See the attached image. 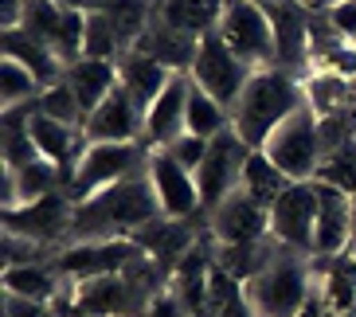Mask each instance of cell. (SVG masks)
Segmentation results:
<instances>
[{"label": "cell", "instance_id": "obj_1", "mask_svg": "<svg viewBox=\"0 0 356 317\" xmlns=\"http://www.w3.org/2000/svg\"><path fill=\"white\" fill-rule=\"evenodd\" d=\"M161 200L153 192L149 172L118 180L110 188L95 192L90 200L74 204V243H102V239H134L145 223L161 220Z\"/></svg>", "mask_w": 356, "mask_h": 317}, {"label": "cell", "instance_id": "obj_2", "mask_svg": "<svg viewBox=\"0 0 356 317\" xmlns=\"http://www.w3.org/2000/svg\"><path fill=\"white\" fill-rule=\"evenodd\" d=\"M298 106H305L302 79L282 71V67H262V71L251 74L239 102L231 106V129L251 149H262Z\"/></svg>", "mask_w": 356, "mask_h": 317}, {"label": "cell", "instance_id": "obj_3", "mask_svg": "<svg viewBox=\"0 0 356 317\" xmlns=\"http://www.w3.org/2000/svg\"><path fill=\"white\" fill-rule=\"evenodd\" d=\"M309 259L278 247V254H274L270 263L262 266L251 282H243V294H247L251 314L254 317H298L302 314V306L317 290Z\"/></svg>", "mask_w": 356, "mask_h": 317}, {"label": "cell", "instance_id": "obj_4", "mask_svg": "<svg viewBox=\"0 0 356 317\" xmlns=\"http://www.w3.org/2000/svg\"><path fill=\"white\" fill-rule=\"evenodd\" d=\"M262 153L293 180V184H305L314 180L317 169H321V157H325V145H321V122H317L314 106L305 102L298 106L282 126L270 133V141L262 145Z\"/></svg>", "mask_w": 356, "mask_h": 317}, {"label": "cell", "instance_id": "obj_5", "mask_svg": "<svg viewBox=\"0 0 356 317\" xmlns=\"http://www.w3.org/2000/svg\"><path fill=\"white\" fill-rule=\"evenodd\" d=\"M216 35H220L247 67H254V71L278 67L270 16H266V8H259L254 0H223V16H220V24H216Z\"/></svg>", "mask_w": 356, "mask_h": 317}, {"label": "cell", "instance_id": "obj_6", "mask_svg": "<svg viewBox=\"0 0 356 317\" xmlns=\"http://www.w3.org/2000/svg\"><path fill=\"white\" fill-rule=\"evenodd\" d=\"M149 153L141 141H122V145H86L83 157L74 161L71 169V184H67V196L74 204L90 200L95 192L110 188L118 180L134 177V165H145Z\"/></svg>", "mask_w": 356, "mask_h": 317}, {"label": "cell", "instance_id": "obj_7", "mask_svg": "<svg viewBox=\"0 0 356 317\" xmlns=\"http://www.w3.org/2000/svg\"><path fill=\"white\" fill-rule=\"evenodd\" d=\"M254 149L235 133V129H223L208 141V157L196 169V188H200V204H204V216H208L216 204H223L231 192H239L243 184V169L251 161Z\"/></svg>", "mask_w": 356, "mask_h": 317}, {"label": "cell", "instance_id": "obj_8", "mask_svg": "<svg viewBox=\"0 0 356 317\" xmlns=\"http://www.w3.org/2000/svg\"><path fill=\"white\" fill-rule=\"evenodd\" d=\"M251 74H254V67H247L220 35L208 32L204 40H200V55H196V67H192L188 79L231 114V106L239 102V95L247 90Z\"/></svg>", "mask_w": 356, "mask_h": 317}, {"label": "cell", "instance_id": "obj_9", "mask_svg": "<svg viewBox=\"0 0 356 317\" xmlns=\"http://www.w3.org/2000/svg\"><path fill=\"white\" fill-rule=\"evenodd\" d=\"M4 231L59 251V243L74 235V200L67 192H51V196H40L32 204L8 208L4 211Z\"/></svg>", "mask_w": 356, "mask_h": 317}, {"label": "cell", "instance_id": "obj_10", "mask_svg": "<svg viewBox=\"0 0 356 317\" xmlns=\"http://www.w3.org/2000/svg\"><path fill=\"white\" fill-rule=\"evenodd\" d=\"M270 239L293 254H314L317 239V188L314 180L305 184H290L270 208Z\"/></svg>", "mask_w": 356, "mask_h": 317}, {"label": "cell", "instance_id": "obj_11", "mask_svg": "<svg viewBox=\"0 0 356 317\" xmlns=\"http://www.w3.org/2000/svg\"><path fill=\"white\" fill-rule=\"evenodd\" d=\"M141 247L134 239H102V243H71L51 259L63 282H90V278L122 275L134 259H141Z\"/></svg>", "mask_w": 356, "mask_h": 317}, {"label": "cell", "instance_id": "obj_12", "mask_svg": "<svg viewBox=\"0 0 356 317\" xmlns=\"http://www.w3.org/2000/svg\"><path fill=\"white\" fill-rule=\"evenodd\" d=\"M24 32H32L40 43H47L67 67L83 59V35H86V16L67 12L55 0H28L24 4Z\"/></svg>", "mask_w": 356, "mask_h": 317}, {"label": "cell", "instance_id": "obj_13", "mask_svg": "<svg viewBox=\"0 0 356 317\" xmlns=\"http://www.w3.org/2000/svg\"><path fill=\"white\" fill-rule=\"evenodd\" d=\"M208 220V235L223 247H239V243H262L270 239V211L254 204L247 192H231L223 204L204 216Z\"/></svg>", "mask_w": 356, "mask_h": 317}, {"label": "cell", "instance_id": "obj_14", "mask_svg": "<svg viewBox=\"0 0 356 317\" xmlns=\"http://www.w3.org/2000/svg\"><path fill=\"white\" fill-rule=\"evenodd\" d=\"M145 172H149V180H153V192H157L161 211H165V216H172V220L204 216L200 188H196V172H188L184 165H177L165 149H153V153H149Z\"/></svg>", "mask_w": 356, "mask_h": 317}, {"label": "cell", "instance_id": "obj_15", "mask_svg": "<svg viewBox=\"0 0 356 317\" xmlns=\"http://www.w3.org/2000/svg\"><path fill=\"white\" fill-rule=\"evenodd\" d=\"M145 133V110L134 102L126 86L118 83L114 95L98 106L95 114L83 122V138L90 145H122V141H141Z\"/></svg>", "mask_w": 356, "mask_h": 317}, {"label": "cell", "instance_id": "obj_16", "mask_svg": "<svg viewBox=\"0 0 356 317\" xmlns=\"http://www.w3.org/2000/svg\"><path fill=\"white\" fill-rule=\"evenodd\" d=\"M317 188V239H314V254H337L353 251V196L337 184L314 180Z\"/></svg>", "mask_w": 356, "mask_h": 317}, {"label": "cell", "instance_id": "obj_17", "mask_svg": "<svg viewBox=\"0 0 356 317\" xmlns=\"http://www.w3.org/2000/svg\"><path fill=\"white\" fill-rule=\"evenodd\" d=\"M188 90H192L188 74H172V79H168V86L161 90V98L145 110V133H141L145 153H153V149H168L172 141L180 138V133H184Z\"/></svg>", "mask_w": 356, "mask_h": 317}, {"label": "cell", "instance_id": "obj_18", "mask_svg": "<svg viewBox=\"0 0 356 317\" xmlns=\"http://www.w3.org/2000/svg\"><path fill=\"white\" fill-rule=\"evenodd\" d=\"M274 28V55L278 67L290 74H302L305 59H309V12L298 0H278L266 8Z\"/></svg>", "mask_w": 356, "mask_h": 317}, {"label": "cell", "instance_id": "obj_19", "mask_svg": "<svg viewBox=\"0 0 356 317\" xmlns=\"http://www.w3.org/2000/svg\"><path fill=\"white\" fill-rule=\"evenodd\" d=\"M134 243L168 270L172 278V266L200 243V231L192 227V220H172V216H161V220L145 223L141 231H134Z\"/></svg>", "mask_w": 356, "mask_h": 317}, {"label": "cell", "instance_id": "obj_20", "mask_svg": "<svg viewBox=\"0 0 356 317\" xmlns=\"http://www.w3.org/2000/svg\"><path fill=\"white\" fill-rule=\"evenodd\" d=\"M137 51H145L149 59H157L168 74H192L196 55H200V40L188 32L168 28L165 20H157V12H153V24H149V32L137 40Z\"/></svg>", "mask_w": 356, "mask_h": 317}, {"label": "cell", "instance_id": "obj_21", "mask_svg": "<svg viewBox=\"0 0 356 317\" xmlns=\"http://www.w3.org/2000/svg\"><path fill=\"white\" fill-rule=\"evenodd\" d=\"M0 51H4V59H16L20 67H28V71L40 79L43 90L55 86V83H63L67 63L47 47V43L35 40L32 32H24V28H8V32L0 35Z\"/></svg>", "mask_w": 356, "mask_h": 317}, {"label": "cell", "instance_id": "obj_22", "mask_svg": "<svg viewBox=\"0 0 356 317\" xmlns=\"http://www.w3.org/2000/svg\"><path fill=\"white\" fill-rule=\"evenodd\" d=\"M63 83L71 86V95H74V102H79V110H83V122H86V117L95 114L106 98L114 95V86H118V63L79 59V63L67 67Z\"/></svg>", "mask_w": 356, "mask_h": 317}, {"label": "cell", "instance_id": "obj_23", "mask_svg": "<svg viewBox=\"0 0 356 317\" xmlns=\"http://www.w3.org/2000/svg\"><path fill=\"white\" fill-rule=\"evenodd\" d=\"M168 79H172V74H168L157 59H149L145 51H137V47H129V51L118 59V83L134 95V102L141 106V110H149V106L157 102L161 90L168 86Z\"/></svg>", "mask_w": 356, "mask_h": 317}, {"label": "cell", "instance_id": "obj_24", "mask_svg": "<svg viewBox=\"0 0 356 317\" xmlns=\"http://www.w3.org/2000/svg\"><path fill=\"white\" fill-rule=\"evenodd\" d=\"M220 16H223V0H157V20H165L177 32L196 35V40L216 32Z\"/></svg>", "mask_w": 356, "mask_h": 317}, {"label": "cell", "instance_id": "obj_25", "mask_svg": "<svg viewBox=\"0 0 356 317\" xmlns=\"http://www.w3.org/2000/svg\"><path fill=\"white\" fill-rule=\"evenodd\" d=\"M290 184H293V180L286 177V172L278 169V165H274L262 149H254L251 161H247V169H243V184H239V188L247 192L254 204H262V208L270 211L274 204H278V196H282Z\"/></svg>", "mask_w": 356, "mask_h": 317}, {"label": "cell", "instance_id": "obj_26", "mask_svg": "<svg viewBox=\"0 0 356 317\" xmlns=\"http://www.w3.org/2000/svg\"><path fill=\"white\" fill-rule=\"evenodd\" d=\"M153 12H157V0H110L102 8V16L110 20L118 43H122V51H129V47H137V40L149 32Z\"/></svg>", "mask_w": 356, "mask_h": 317}, {"label": "cell", "instance_id": "obj_27", "mask_svg": "<svg viewBox=\"0 0 356 317\" xmlns=\"http://www.w3.org/2000/svg\"><path fill=\"white\" fill-rule=\"evenodd\" d=\"M63 278L51 263H32V266H8L4 270V294H24L35 302H51L63 290Z\"/></svg>", "mask_w": 356, "mask_h": 317}, {"label": "cell", "instance_id": "obj_28", "mask_svg": "<svg viewBox=\"0 0 356 317\" xmlns=\"http://www.w3.org/2000/svg\"><path fill=\"white\" fill-rule=\"evenodd\" d=\"M223 129H231V114L211 95H204V90L192 83L188 110H184V133H196V138H208L211 141L216 133H223Z\"/></svg>", "mask_w": 356, "mask_h": 317}, {"label": "cell", "instance_id": "obj_29", "mask_svg": "<svg viewBox=\"0 0 356 317\" xmlns=\"http://www.w3.org/2000/svg\"><path fill=\"white\" fill-rule=\"evenodd\" d=\"M40 95H43V86L28 67H20L16 59H0V98H4V110L8 106H28Z\"/></svg>", "mask_w": 356, "mask_h": 317}, {"label": "cell", "instance_id": "obj_30", "mask_svg": "<svg viewBox=\"0 0 356 317\" xmlns=\"http://www.w3.org/2000/svg\"><path fill=\"white\" fill-rule=\"evenodd\" d=\"M122 43H118L114 28L102 12L86 16V35H83V59H102V63H118L122 59Z\"/></svg>", "mask_w": 356, "mask_h": 317}, {"label": "cell", "instance_id": "obj_31", "mask_svg": "<svg viewBox=\"0 0 356 317\" xmlns=\"http://www.w3.org/2000/svg\"><path fill=\"white\" fill-rule=\"evenodd\" d=\"M35 110H40L43 117H55V122H63V126L83 129V110H79V102H74V95H71V86H67V83L47 86V90L35 98Z\"/></svg>", "mask_w": 356, "mask_h": 317}, {"label": "cell", "instance_id": "obj_32", "mask_svg": "<svg viewBox=\"0 0 356 317\" xmlns=\"http://www.w3.org/2000/svg\"><path fill=\"white\" fill-rule=\"evenodd\" d=\"M165 153L177 161V165H184L188 172H196L200 165H204V157H208V138H196V133H180V138L165 149Z\"/></svg>", "mask_w": 356, "mask_h": 317}, {"label": "cell", "instance_id": "obj_33", "mask_svg": "<svg viewBox=\"0 0 356 317\" xmlns=\"http://www.w3.org/2000/svg\"><path fill=\"white\" fill-rule=\"evenodd\" d=\"M145 317H196V314H192V309L184 306V302H180L177 294H172V290H161V294L153 298V302H149Z\"/></svg>", "mask_w": 356, "mask_h": 317}, {"label": "cell", "instance_id": "obj_34", "mask_svg": "<svg viewBox=\"0 0 356 317\" xmlns=\"http://www.w3.org/2000/svg\"><path fill=\"white\" fill-rule=\"evenodd\" d=\"M329 24H333L345 40H356V0H341V4H333V8H329Z\"/></svg>", "mask_w": 356, "mask_h": 317}, {"label": "cell", "instance_id": "obj_35", "mask_svg": "<svg viewBox=\"0 0 356 317\" xmlns=\"http://www.w3.org/2000/svg\"><path fill=\"white\" fill-rule=\"evenodd\" d=\"M59 8H67V12H83V16H95V12H102L110 0H55Z\"/></svg>", "mask_w": 356, "mask_h": 317}, {"label": "cell", "instance_id": "obj_36", "mask_svg": "<svg viewBox=\"0 0 356 317\" xmlns=\"http://www.w3.org/2000/svg\"><path fill=\"white\" fill-rule=\"evenodd\" d=\"M298 4H302L305 12H329L333 8V0H298Z\"/></svg>", "mask_w": 356, "mask_h": 317}, {"label": "cell", "instance_id": "obj_37", "mask_svg": "<svg viewBox=\"0 0 356 317\" xmlns=\"http://www.w3.org/2000/svg\"><path fill=\"white\" fill-rule=\"evenodd\" d=\"M254 4H259V8H270V4H278V0H254Z\"/></svg>", "mask_w": 356, "mask_h": 317}]
</instances>
